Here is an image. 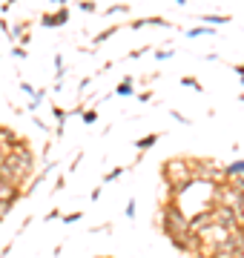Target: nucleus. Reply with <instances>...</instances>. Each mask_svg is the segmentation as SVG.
Instances as JSON below:
<instances>
[{
    "instance_id": "obj_1",
    "label": "nucleus",
    "mask_w": 244,
    "mask_h": 258,
    "mask_svg": "<svg viewBox=\"0 0 244 258\" xmlns=\"http://www.w3.org/2000/svg\"><path fill=\"white\" fill-rule=\"evenodd\" d=\"M161 230H164L167 238H172V235H184V232L190 230L187 227V215L181 212V207L175 201H167L164 207H161Z\"/></svg>"
},
{
    "instance_id": "obj_2",
    "label": "nucleus",
    "mask_w": 244,
    "mask_h": 258,
    "mask_svg": "<svg viewBox=\"0 0 244 258\" xmlns=\"http://www.w3.org/2000/svg\"><path fill=\"white\" fill-rule=\"evenodd\" d=\"M3 164L12 166V172L18 175V181L23 184L32 172H35V155H32V149L26 147V144H20L18 149H12V152H6V158H3Z\"/></svg>"
},
{
    "instance_id": "obj_3",
    "label": "nucleus",
    "mask_w": 244,
    "mask_h": 258,
    "mask_svg": "<svg viewBox=\"0 0 244 258\" xmlns=\"http://www.w3.org/2000/svg\"><path fill=\"white\" fill-rule=\"evenodd\" d=\"M210 215H213V227H218V230H224V232H233V230L241 227L238 210L227 207V204H213V207H210Z\"/></svg>"
},
{
    "instance_id": "obj_4",
    "label": "nucleus",
    "mask_w": 244,
    "mask_h": 258,
    "mask_svg": "<svg viewBox=\"0 0 244 258\" xmlns=\"http://www.w3.org/2000/svg\"><path fill=\"white\" fill-rule=\"evenodd\" d=\"M66 23H69V9H57L55 15H43V18H40V26H46V29H55V26H66Z\"/></svg>"
},
{
    "instance_id": "obj_5",
    "label": "nucleus",
    "mask_w": 244,
    "mask_h": 258,
    "mask_svg": "<svg viewBox=\"0 0 244 258\" xmlns=\"http://www.w3.org/2000/svg\"><path fill=\"white\" fill-rule=\"evenodd\" d=\"M20 144H26V141H20V138H18V132H12L9 126H0V147L6 149V152L18 149Z\"/></svg>"
},
{
    "instance_id": "obj_6",
    "label": "nucleus",
    "mask_w": 244,
    "mask_h": 258,
    "mask_svg": "<svg viewBox=\"0 0 244 258\" xmlns=\"http://www.w3.org/2000/svg\"><path fill=\"white\" fill-rule=\"evenodd\" d=\"M23 195V189L20 186H15V184H9V181H0V201H9V204H15Z\"/></svg>"
},
{
    "instance_id": "obj_7",
    "label": "nucleus",
    "mask_w": 244,
    "mask_h": 258,
    "mask_svg": "<svg viewBox=\"0 0 244 258\" xmlns=\"http://www.w3.org/2000/svg\"><path fill=\"white\" fill-rule=\"evenodd\" d=\"M196 20H204V26H224V23H230V15H201V18Z\"/></svg>"
},
{
    "instance_id": "obj_8",
    "label": "nucleus",
    "mask_w": 244,
    "mask_h": 258,
    "mask_svg": "<svg viewBox=\"0 0 244 258\" xmlns=\"http://www.w3.org/2000/svg\"><path fill=\"white\" fill-rule=\"evenodd\" d=\"M238 175H244V158L224 166V178H238Z\"/></svg>"
},
{
    "instance_id": "obj_9",
    "label": "nucleus",
    "mask_w": 244,
    "mask_h": 258,
    "mask_svg": "<svg viewBox=\"0 0 244 258\" xmlns=\"http://www.w3.org/2000/svg\"><path fill=\"white\" fill-rule=\"evenodd\" d=\"M201 35L210 37V35H216V29H213V26H204V23H201V26H193V29L187 32V37H201Z\"/></svg>"
},
{
    "instance_id": "obj_10",
    "label": "nucleus",
    "mask_w": 244,
    "mask_h": 258,
    "mask_svg": "<svg viewBox=\"0 0 244 258\" xmlns=\"http://www.w3.org/2000/svg\"><path fill=\"white\" fill-rule=\"evenodd\" d=\"M132 92H135V89H132V78H124V81L118 83V89H115V95H121V98H130Z\"/></svg>"
},
{
    "instance_id": "obj_11",
    "label": "nucleus",
    "mask_w": 244,
    "mask_h": 258,
    "mask_svg": "<svg viewBox=\"0 0 244 258\" xmlns=\"http://www.w3.org/2000/svg\"><path fill=\"white\" fill-rule=\"evenodd\" d=\"M115 32H118V26H109V29H103V32H98V35L92 37V43H95V46H101L103 40H109V37H112Z\"/></svg>"
},
{
    "instance_id": "obj_12",
    "label": "nucleus",
    "mask_w": 244,
    "mask_h": 258,
    "mask_svg": "<svg viewBox=\"0 0 244 258\" xmlns=\"http://www.w3.org/2000/svg\"><path fill=\"white\" fill-rule=\"evenodd\" d=\"M158 138H161L158 132H152V135H147V138H141V141H138V144H135V147H138V149H141V152H144V149L155 147V144H158Z\"/></svg>"
},
{
    "instance_id": "obj_13",
    "label": "nucleus",
    "mask_w": 244,
    "mask_h": 258,
    "mask_svg": "<svg viewBox=\"0 0 244 258\" xmlns=\"http://www.w3.org/2000/svg\"><path fill=\"white\" fill-rule=\"evenodd\" d=\"M144 26H161V29H172V23L164 18H144Z\"/></svg>"
},
{
    "instance_id": "obj_14",
    "label": "nucleus",
    "mask_w": 244,
    "mask_h": 258,
    "mask_svg": "<svg viewBox=\"0 0 244 258\" xmlns=\"http://www.w3.org/2000/svg\"><path fill=\"white\" fill-rule=\"evenodd\" d=\"M64 72H66V66H64V55L57 52V55H55V75H57V81L64 78Z\"/></svg>"
},
{
    "instance_id": "obj_15",
    "label": "nucleus",
    "mask_w": 244,
    "mask_h": 258,
    "mask_svg": "<svg viewBox=\"0 0 244 258\" xmlns=\"http://www.w3.org/2000/svg\"><path fill=\"white\" fill-rule=\"evenodd\" d=\"M121 175H124V169H121V166H115L112 172H106V175H103V184H112V181H118Z\"/></svg>"
},
{
    "instance_id": "obj_16",
    "label": "nucleus",
    "mask_w": 244,
    "mask_h": 258,
    "mask_svg": "<svg viewBox=\"0 0 244 258\" xmlns=\"http://www.w3.org/2000/svg\"><path fill=\"white\" fill-rule=\"evenodd\" d=\"M81 118H84V123H95V120H98V112H95V109H84V112H81Z\"/></svg>"
},
{
    "instance_id": "obj_17",
    "label": "nucleus",
    "mask_w": 244,
    "mask_h": 258,
    "mask_svg": "<svg viewBox=\"0 0 244 258\" xmlns=\"http://www.w3.org/2000/svg\"><path fill=\"white\" fill-rule=\"evenodd\" d=\"M181 86H190V89H196V92H201V83H198L196 78H181Z\"/></svg>"
},
{
    "instance_id": "obj_18",
    "label": "nucleus",
    "mask_w": 244,
    "mask_h": 258,
    "mask_svg": "<svg viewBox=\"0 0 244 258\" xmlns=\"http://www.w3.org/2000/svg\"><path fill=\"white\" fill-rule=\"evenodd\" d=\"M124 12H130V6H124V3H118V6H109V9H106V15L112 18V15H124Z\"/></svg>"
},
{
    "instance_id": "obj_19",
    "label": "nucleus",
    "mask_w": 244,
    "mask_h": 258,
    "mask_svg": "<svg viewBox=\"0 0 244 258\" xmlns=\"http://www.w3.org/2000/svg\"><path fill=\"white\" fill-rule=\"evenodd\" d=\"M84 218V212H69V215H64V224H78Z\"/></svg>"
},
{
    "instance_id": "obj_20",
    "label": "nucleus",
    "mask_w": 244,
    "mask_h": 258,
    "mask_svg": "<svg viewBox=\"0 0 244 258\" xmlns=\"http://www.w3.org/2000/svg\"><path fill=\"white\" fill-rule=\"evenodd\" d=\"M12 207H15V204H9V201H0V221H3V218H6V215L12 212Z\"/></svg>"
},
{
    "instance_id": "obj_21",
    "label": "nucleus",
    "mask_w": 244,
    "mask_h": 258,
    "mask_svg": "<svg viewBox=\"0 0 244 258\" xmlns=\"http://www.w3.org/2000/svg\"><path fill=\"white\" fill-rule=\"evenodd\" d=\"M95 9H98V6H95L92 0H81V12H86V15H92Z\"/></svg>"
},
{
    "instance_id": "obj_22",
    "label": "nucleus",
    "mask_w": 244,
    "mask_h": 258,
    "mask_svg": "<svg viewBox=\"0 0 244 258\" xmlns=\"http://www.w3.org/2000/svg\"><path fill=\"white\" fill-rule=\"evenodd\" d=\"M172 55H175L172 49H161V52H155V60H169Z\"/></svg>"
},
{
    "instance_id": "obj_23",
    "label": "nucleus",
    "mask_w": 244,
    "mask_h": 258,
    "mask_svg": "<svg viewBox=\"0 0 244 258\" xmlns=\"http://www.w3.org/2000/svg\"><path fill=\"white\" fill-rule=\"evenodd\" d=\"M20 92H23V95H35V86L26 83V81H20Z\"/></svg>"
},
{
    "instance_id": "obj_24",
    "label": "nucleus",
    "mask_w": 244,
    "mask_h": 258,
    "mask_svg": "<svg viewBox=\"0 0 244 258\" xmlns=\"http://www.w3.org/2000/svg\"><path fill=\"white\" fill-rule=\"evenodd\" d=\"M12 55H15V57H20V60H23V57H26V49H23V46H12Z\"/></svg>"
},
{
    "instance_id": "obj_25",
    "label": "nucleus",
    "mask_w": 244,
    "mask_h": 258,
    "mask_svg": "<svg viewBox=\"0 0 244 258\" xmlns=\"http://www.w3.org/2000/svg\"><path fill=\"white\" fill-rule=\"evenodd\" d=\"M141 55H147V46H141V49H132L130 52V57L135 60V57H141Z\"/></svg>"
},
{
    "instance_id": "obj_26",
    "label": "nucleus",
    "mask_w": 244,
    "mask_h": 258,
    "mask_svg": "<svg viewBox=\"0 0 244 258\" xmlns=\"http://www.w3.org/2000/svg\"><path fill=\"white\" fill-rule=\"evenodd\" d=\"M127 218H135V198L127 204Z\"/></svg>"
},
{
    "instance_id": "obj_27",
    "label": "nucleus",
    "mask_w": 244,
    "mask_h": 258,
    "mask_svg": "<svg viewBox=\"0 0 244 258\" xmlns=\"http://www.w3.org/2000/svg\"><path fill=\"white\" fill-rule=\"evenodd\" d=\"M52 112H55V118H57V123H64V118H66V112L60 109V106H55V109H52Z\"/></svg>"
},
{
    "instance_id": "obj_28",
    "label": "nucleus",
    "mask_w": 244,
    "mask_h": 258,
    "mask_svg": "<svg viewBox=\"0 0 244 258\" xmlns=\"http://www.w3.org/2000/svg\"><path fill=\"white\" fill-rule=\"evenodd\" d=\"M32 120H35V126H38V129H43V132H46V123H43V118H38V115H35Z\"/></svg>"
},
{
    "instance_id": "obj_29",
    "label": "nucleus",
    "mask_w": 244,
    "mask_h": 258,
    "mask_svg": "<svg viewBox=\"0 0 244 258\" xmlns=\"http://www.w3.org/2000/svg\"><path fill=\"white\" fill-rule=\"evenodd\" d=\"M57 215H60V212H57V210H49V212H46V221H55Z\"/></svg>"
},
{
    "instance_id": "obj_30",
    "label": "nucleus",
    "mask_w": 244,
    "mask_h": 258,
    "mask_svg": "<svg viewBox=\"0 0 244 258\" xmlns=\"http://www.w3.org/2000/svg\"><path fill=\"white\" fill-rule=\"evenodd\" d=\"M172 118H175V120H181V123H190V118H184L181 112H172Z\"/></svg>"
},
{
    "instance_id": "obj_31",
    "label": "nucleus",
    "mask_w": 244,
    "mask_h": 258,
    "mask_svg": "<svg viewBox=\"0 0 244 258\" xmlns=\"http://www.w3.org/2000/svg\"><path fill=\"white\" fill-rule=\"evenodd\" d=\"M235 75H238V78L244 75V63H235Z\"/></svg>"
},
{
    "instance_id": "obj_32",
    "label": "nucleus",
    "mask_w": 244,
    "mask_h": 258,
    "mask_svg": "<svg viewBox=\"0 0 244 258\" xmlns=\"http://www.w3.org/2000/svg\"><path fill=\"white\" fill-rule=\"evenodd\" d=\"M52 3H55V6H60V9H64L66 3H69V0H52Z\"/></svg>"
},
{
    "instance_id": "obj_33",
    "label": "nucleus",
    "mask_w": 244,
    "mask_h": 258,
    "mask_svg": "<svg viewBox=\"0 0 244 258\" xmlns=\"http://www.w3.org/2000/svg\"><path fill=\"white\" fill-rule=\"evenodd\" d=\"M12 3H18V0H6V9H9V6H12Z\"/></svg>"
},
{
    "instance_id": "obj_34",
    "label": "nucleus",
    "mask_w": 244,
    "mask_h": 258,
    "mask_svg": "<svg viewBox=\"0 0 244 258\" xmlns=\"http://www.w3.org/2000/svg\"><path fill=\"white\" fill-rule=\"evenodd\" d=\"M175 3H178V6H184V3H187V0H175Z\"/></svg>"
},
{
    "instance_id": "obj_35",
    "label": "nucleus",
    "mask_w": 244,
    "mask_h": 258,
    "mask_svg": "<svg viewBox=\"0 0 244 258\" xmlns=\"http://www.w3.org/2000/svg\"><path fill=\"white\" fill-rule=\"evenodd\" d=\"M241 86H244V75H241Z\"/></svg>"
},
{
    "instance_id": "obj_36",
    "label": "nucleus",
    "mask_w": 244,
    "mask_h": 258,
    "mask_svg": "<svg viewBox=\"0 0 244 258\" xmlns=\"http://www.w3.org/2000/svg\"><path fill=\"white\" fill-rule=\"evenodd\" d=\"M241 103H244V92H241Z\"/></svg>"
},
{
    "instance_id": "obj_37",
    "label": "nucleus",
    "mask_w": 244,
    "mask_h": 258,
    "mask_svg": "<svg viewBox=\"0 0 244 258\" xmlns=\"http://www.w3.org/2000/svg\"><path fill=\"white\" fill-rule=\"evenodd\" d=\"M106 258H109V255H106Z\"/></svg>"
}]
</instances>
